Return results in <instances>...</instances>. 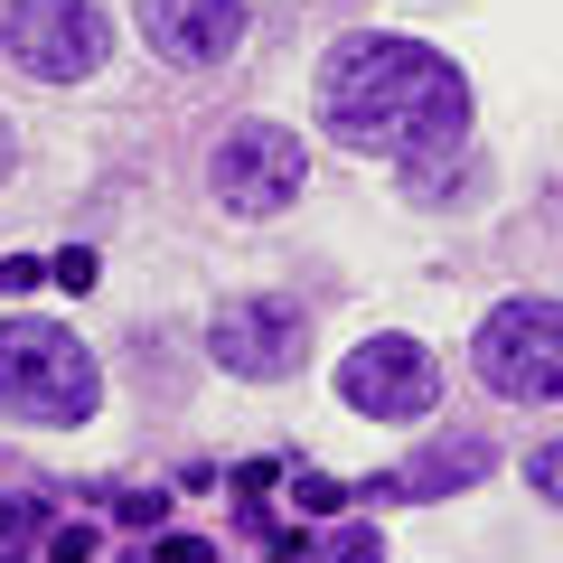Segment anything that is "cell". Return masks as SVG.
<instances>
[{
  "label": "cell",
  "instance_id": "cell-1",
  "mask_svg": "<svg viewBox=\"0 0 563 563\" xmlns=\"http://www.w3.org/2000/svg\"><path fill=\"white\" fill-rule=\"evenodd\" d=\"M320 122L366 161H461L470 151V76L422 38H339L320 57Z\"/></svg>",
  "mask_w": 563,
  "mask_h": 563
},
{
  "label": "cell",
  "instance_id": "cell-2",
  "mask_svg": "<svg viewBox=\"0 0 563 563\" xmlns=\"http://www.w3.org/2000/svg\"><path fill=\"white\" fill-rule=\"evenodd\" d=\"M103 404V366L85 357L76 329L57 320H0V413L38 422V432H66Z\"/></svg>",
  "mask_w": 563,
  "mask_h": 563
},
{
  "label": "cell",
  "instance_id": "cell-3",
  "mask_svg": "<svg viewBox=\"0 0 563 563\" xmlns=\"http://www.w3.org/2000/svg\"><path fill=\"white\" fill-rule=\"evenodd\" d=\"M470 366L507 404H554L563 395V301H498L470 339Z\"/></svg>",
  "mask_w": 563,
  "mask_h": 563
},
{
  "label": "cell",
  "instance_id": "cell-4",
  "mask_svg": "<svg viewBox=\"0 0 563 563\" xmlns=\"http://www.w3.org/2000/svg\"><path fill=\"white\" fill-rule=\"evenodd\" d=\"M0 57L29 66L38 85H85L113 57V20L95 0H10L0 10Z\"/></svg>",
  "mask_w": 563,
  "mask_h": 563
},
{
  "label": "cell",
  "instance_id": "cell-5",
  "mask_svg": "<svg viewBox=\"0 0 563 563\" xmlns=\"http://www.w3.org/2000/svg\"><path fill=\"white\" fill-rule=\"evenodd\" d=\"M310 179V151L301 132H282V122H235V132L217 141V161H207V188H217V207H235V217H273V207H291Z\"/></svg>",
  "mask_w": 563,
  "mask_h": 563
},
{
  "label": "cell",
  "instance_id": "cell-6",
  "mask_svg": "<svg viewBox=\"0 0 563 563\" xmlns=\"http://www.w3.org/2000/svg\"><path fill=\"white\" fill-rule=\"evenodd\" d=\"M339 395L357 404V413H376V422H413V413L442 404V366H432V347H422V339L385 329V339H366V347H347V357H339Z\"/></svg>",
  "mask_w": 563,
  "mask_h": 563
},
{
  "label": "cell",
  "instance_id": "cell-7",
  "mask_svg": "<svg viewBox=\"0 0 563 563\" xmlns=\"http://www.w3.org/2000/svg\"><path fill=\"white\" fill-rule=\"evenodd\" d=\"M207 357H217L225 376H244V385L291 376V366L310 357V310L282 301V291H263V301H225L217 329H207Z\"/></svg>",
  "mask_w": 563,
  "mask_h": 563
},
{
  "label": "cell",
  "instance_id": "cell-8",
  "mask_svg": "<svg viewBox=\"0 0 563 563\" xmlns=\"http://www.w3.org/2000/svg\"><path fill=\"white\" fill-rule=\"evenodd\" d=\"M141 38L161 47L179 76H207V66L235 57V38H244V0H141Z\"/></svg>",
  "mask_w": 563,
  "mask_h": 563
},
{
  "label": "cell",
  "instance_id": "cell-9",
  "mask_svg": "<svg viewBox=\"0 0 563 563\" xmlns=\"http://www.w3.org/2000/svg\"><path fill=\"white\" fill-rule=\"evenodd\" d=\"M488 470H498V442H488V432H442V442L413 451L404 470L366 479V498H413V507H432V498H451V488H479Z\"/></svg>",
  "mask_w": 563,
  "mask_h": 563
},
{
  "label": "cell",
  "instance_id": "cell-10",
  "mask_svg": "<svg viewBox=\"0 0 563 563\" xmlns=\"http://www.w3.org/2000/svg\"><path fill=\"white\" fill-rule=\"evenodd\" d=\"M347 498H357V488H347V479H329V470L291 461V507H301V517H339Z\"/></svg>",
  "mask_w": 563,
  "mask_h": 563
},
{
  "label": "cell",
  "instance_id": "cell-11",
  "mask_svg": "<svg viewBox=\"0 0 563 563\" xmlns=\"http://www.w3.org/2000/svg\"><path fill=\"white\" fill-rule=\"evenodd\" d=\"M273 488H291V461H244V470H235V498H244V507H263Z\"/></svg>",
  "mask_w": 563,
  "mask_h": 563
},
{
  "label": "cell",
  "instance_id": "cell-12",
  "mask_svg": "<svg viewBox=\"0 0 563 563\" xmlns=\"http://www.w3.org/2000/svg\"><path fill=\"white\" fill-rule=\"evenodd\" d=\"M526 479H536V498H544V507H563V442H544L536 461H526Z\"/></svg>",
  "mask_w": 563,
  "mask_h": 563
},
{
  "label": "cell",
  "instance_id": "cell-13",
  "mask_svg": "<svg viewBox=\"0 0 563 563\" xmlns=\"http://www.w3.org/2000/svg\"><path fill=\"white\" fill-rule=\"evenodd\" d=\"M47 282H57V291H95V254H85V244H66V254L47 263Z\"/></svg>",
  "mask_w": 563,
  "mask_h": 563
},
{
  "label": "cell",
  "instance_id": "cell-14",
  "mask_svg": "<svg viewBox=\"0 0 563 563\" xmlns=\"http://www.w3.org/2000/svg\"><path fill=\"white\" fill-rule=\"evenodd\" d=\"M161 488H122V498H113V526H161Z\"/></svg>",
  "mask_w": 563,
  "mask_h": 563
},
{
  "label": "cell",
  "instance_id": "cell-15",
  "mask_svg": "<svg viewBox=\"0 0 563 563\" xmlns=\"http://www.w3.org/2000/svg\"><path fill=\"white\" fill-rule=\"evenodd\" d=\"M95 526H57V536H47V563H95Z\"/></svg>",
  "mask_w": 563,
  "mask_h": 563
},
{
  "label": "cell",
  "instance_id": "cell-16",
  "mask_svg": "<svg viewBox=\"0 0 563 563\" xmlns=\"http://www.w3.org/2000/svg\"><path fill=\"white\" fill-rule=\"evenodd\" d=\"M151 563H217V544H207V536H161Z\"/></svg>",
  "mask_w": 563,
  "mask_h": 563
},
{
  "label": "cell",
  "instance_id": "cell-17",
  "mask_svg": "<svg viewBox=\"0 0 563 563\" xmlns=\"http://www.w3.org/2000/svg\"><path fill=\"white\" fill-rule=\"evenodd\" d=\"M320 563H385V554H376V526H347L339 554H320Z\"/></svg>",
  "mask_w": 563,
  "mask_h": 563
},
{
  "label": "cell",
  "instance_id": "cell-18",
  "mask_svg": "<svg viewBox=\"0 0 563 563\" xmlns=\"http://www.w3.org/2000/svg\"><path fill=\"white\" fill-rule=\"evenodd\" d=\"M38 282H47V273H38L29 254H10V263H0V291H10V301H20V291H38Z\"/></svg>",
  "mask_w": 563,
  "mask_h": 563
},
{
  "label": "cell",
  "instance_id": "cell-19",
  "mask_svg": "<svg viewBox=\"0 0 563 563\" xmlns=\"http://www.w3.org/2000/svg\"><path fill=\"white\" fill-rule=\"evenodd\" d=\"M20 536H29V507H20V498H0V554H10Z\"/></svg>",
  "mask_w": 563,
  "mask_h": 563
},
{
  "label": "cell",
  "instance_id": "cell-20",
  "mask_svg": "<svg viewBox=\"0 0 563 563\" xmlns=\"http://www.w3.org/2000/svg\"><path fill=\"white\" fill-rule=\"evenodd\" d=\"M10 161H20V141H10V113H0V179H10Z\"/></svg>",
  "mask_w": 563,
  "mask_h": 563
}]
</instances>
